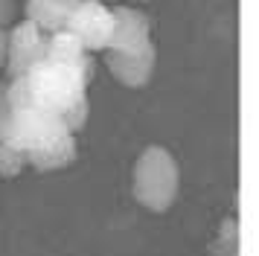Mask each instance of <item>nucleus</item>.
Instances as JSON below:
<instances>
[{"label":"nucleus","instance_id":"nucleus-1","mask_svg":"<svg viewBox=\"0 0 259 256\" xmlns=\"http://www.w3.org/2000/svg\"><path fill=\"white\" fill-rule=\"evenodd\" d=\"M91 70L59 64V61H38L35 67L12 79L3 88V99L9 105H35L47 114L64 116L70 114L76 105L88 102V81Z\"/></svg>","mask_w":259,"mask_h":256},{"label":"nucleus","instance_id":"nucleus-2","mask_svg":"<svg viewBox=\"0 0 259 256\" xmlns=\"http://www.w3.org/2000/svg\"><path fill=\"white\" fill-rule=\"evenodd\" d=\"M64 137H70V128L61 116L47 114L35 105H9L0 96V143L29 157Z\"/></svg>","mask_w":259,"mask_h":256},{"label":"nucleus","instance_id":"nucleus-3","mask_svg":"<svg viewBox=\"0 0 259 256\" xmlns=\"http://www.w3.org/2000/svg\"><path fill=\"white\" fill-rule=\"evenodd\" d=\"M131 192L137 204L152 212H166L181 192V169L175 154L163 146H149L140 151L131 175Z\"/></svg>","mask_w":259,"mask_h":256},{"label":"nucleus","instance_id":"nucleus-4","mask_svg":"<svg viewBox=\"0 0 259 256\" xmlns=\"http://www.w3.org/2000/svg\"><path fill=\"white\" fill-rule=\"evenodd\" d=\"M67 32L88 53L108 50L111 35H114V9L105 6L102 0H79L67 21Z\"/></svg>","mask_w":259,"mask_h":256},{"label":"nucleus","instance_id":"nucleus-5","mask_svg":"<svg viewBox=\"0 0 259 256\" xmlns=\"http://www.w3.org/2000/svg\"><path fill=\"white\" fill-rule=\"evenodd\" d=\"M47 53V35L38 29L35 23L21 21L9 29V44H6V73L18 79L44 61Z\"/></svg>","mask_w":259,"mask_h":256},{"label":"nucleus","instance_id":"nucleus-6","mask_svg":"<svg viewBox=\"0 0 259 256\" xmlns=\"http://www.w3.org/2000/svg\"><path fill=\"white\" fill-rule=\"evenodd\" d=\"M105 64H108V73L119 84H125V88H143L154 76L157 53H154V44L143 47V50H125V53L105 50Z\"/></svg>","mask_w":259,"mask_h":256},{"label":"nucleus","instance_id":"nucleus-7","mask_svg":"<svg viewBox=\"0 0 259 256\" xmlns=\"http://www.w3.org/2000/svg\"><path fill=\"white\" fill-rule=\"evenodd\" d=\"M152 44V18L134 6H117L114 9V35L108 50H143Z\"/></svg>","mask_w":259,"mask_h":256},{"label":"nucleus","instance_id":"nucleus-8","mask_svg":"<svg viewBox=\"0 0 259 256\" xmlns=\"http://www.w3.org/2000/svg\"><path fill=\"white\" fill-rule=\"evenodd\" d=\"M76 3L79 0H24V15L44 35H53L67 29V21H70Z\"/></svg>","mask_w":259,"mask_h":256},{"label":"nucleus","instance_id":"nucleus-9","mask_svg":"<svg viewBox=\"0 0 259 256\" xmlns=\"http://www.w3.org/2000/svg\"><path fill=\"white\" fill-rule=\"evenodd\" d=\"M44 58H50V61H59V64H70V67L91 70V73H94L91 53H88V50H84V47L79 44L70 32H67V29L47 35V53H44Z\"/></svg>","mask_w":259,"mask_h":256},{"label":"nucleus","instance_id":"nucleus-10","mask_svg":"<svg viewBox=\"0 0 259 256\" xmlns=\"http://www.w3.org/2000/svg\"><path fill=\"white\" fill-rule=\"evenodd\" d=\"M76 154H79V149H76V140L64 137L59 140V143H53V146H47V149L35 151V154H29V157H24L26 166H32V169H38V172H56V169H64V166H70L73 160H76Z\"/></svg>","mask_w":259,"mask_h":256},{"label":"nucleus","instance_id":"nucleus-11","mask_svg":"<svg viewBox=\"0 0 259 256\" xmlns=\"http://www.w3.org/2000/svg\"><path fill=\"white\" fill-rule=\"evenodd\" d=\"M24 154L21 151H15L12 146H6V143H0V175L3 178H15V175H21L24 169Z\"/></svg>","mask_w":259,"mask_h":256},{"label":"nucleus","instance_id":"nucleus-12","mask_svg":"<svg viewBox=\"0 0 259 256\" xmlns=\"http://www.w3.org/2000/svg\"><path fill=\"white\" fill-rule=\"evenodd\" d=\"M15 23V0H0V29H9Z\"/></svg>","mask_w":259,"mask_h":256},{"label":"nucleus","instance_id":"nucleus-13","mask_svg":"<svg viewBox=\"0 0 259 256\" xmlns=\"http://www.w3.org/2000/svg\"><path fill=\"white\" fill-rule=\"evenodd\" d=\"M6 44H9V29H0V70H6Z\"/></svg>","mask_w":259,"mask_h":256},{"label":"nucleus","instance_id":"nucleus-14","mask_svg":"<svg viewBox=\"0 0 259 256\" xmlns=\"http://www.w3.org/2000/svg\"><path fill=\"white\" fill-rule=\"evenodd\" d=\"M102 3H105V0H102Z\"/></svg>","mask_w":259,"mask_h":256}]
</instances>
